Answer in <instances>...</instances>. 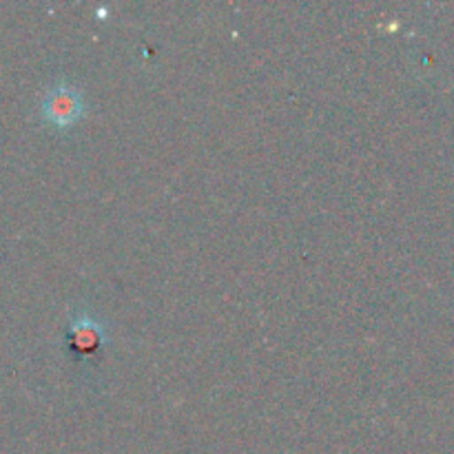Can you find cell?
Here are the masks:
<instances>
[{
	"label": "cell",
	"mask_w": 454,
	"mask_h": 454,
	"mask_svg": "<svg viewBox=\"0 0 454 454\" xmlns=\"http://www.w3.org/2000/svg\"><path fill=\"white\" fill-rule=\"evenodd\" d=\"M71 341H74L75 348L87 353V350H93L100 344V333L91 322H80L71 328Z\"/></svg>",
	"instance_id": "2"
},
{
	"label": "cell",
	"mask_w": 454,
	"mask_h": 454,
	"mask_svg": "<svg viewBox=\"0 0 454 454\" xmlns=\"http://www.w3.org/2000/svg\"><path fill=\"white\" fill-rule=\"evenodd\" d=\"M84 100L82 93L71 84H56L47 89L43 98V118L56 129H69L82 118Z\"/></svg>",
	"instance_id": "1"
}]
</instances>
